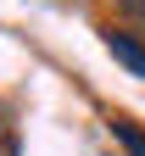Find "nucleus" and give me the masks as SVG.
Masks as SVG:
<instances>
[{"label":"nucleus","mask_w":145,"mask_h":156,"mask_svg":"<svg viewBox=\"0 0 145 156\" xmlns=\"http://www.w3.org/2000/svg\"><path fill=\"white\" fill-rule=\"evenodd\" d=\"M112 134L123 140V151H129V156H145V128H134L129 117H117V123H112Z\"/></svg>","instance_id":"nucleus-2"},{"label":"nucleus","mask_w":145,"mask_h":156,"mask_svg":"<svg viewBox=\"0 0 145 156\" xmlns=\"http://www.w3.org/2000/svg\"><path fill=\"white\" fill-rule=\"evenodd\" d=\"M117 6L129 11V17H140V23H145V0H117Z\"/></svg>","instance_id":"nucleus-4"},{"label":"nucleus","mask_w":145,"mask_h":156,"mask_svg":"<svg viewBox=\"0 0 145 156\" xmlns=\"http://www.w3.org/2000/svg\"><path fill=\"white\" fill-rule=\"evenodd\" d=\"M0 156H23V151H17V123L6 112H0Z\"/></svg>","instance_id":"nucleus-3"},{"label":"nucleus","mask_w":145,"mask_h":156,"mask_svg":"<svg viewBox=\"0 0 145 156\" xmlns=\"http://www.w3.org/2000/svg\"><path fill=\"white\" fill-rule=\"evenodd\" d=\"M106 50H112V56H117V62L129 67L134 78H145V45H140L134 34H117V28H106Z\"/></svg>","instance_id":"nucleus-1"}]
</instances>
